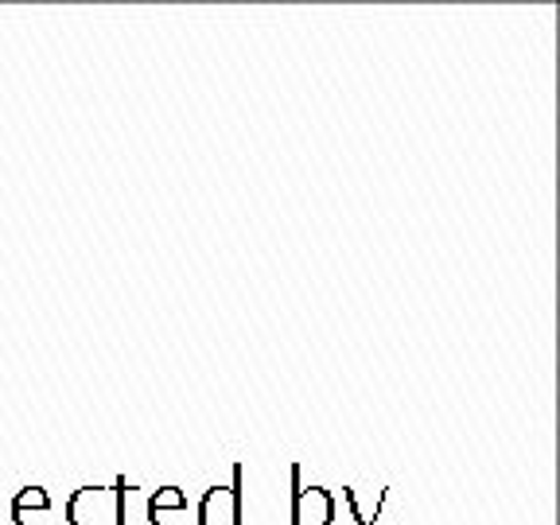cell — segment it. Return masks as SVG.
Returning <instances> with one entry per match:
<instances>
[{
    "label": "cell",
    "mask_w": 560,
    "mask_h": 525,
    "mask_svg": "<svg viewBox=\"0 0 560 525\" xmlns=\"http://www.w3.org/2000/svg\"><path fill=\"white\" fill-rule=\"evenodd\" d=\"M245 464H234V479L214 482V487L202 490L199 510H195V522L199 525H242L245 522Z\"/></svg>",
    "instance_id": "6da1fadb"
},
{
    "label": "cell",
    "mask_w": 560,
    "mask_h": 525,
    "mask_svg": "<svg viewBox=\"0 0 560 525\" xmlns=\"http://www.w3.org/2000/svg\"><path fill=\"white\" fill-rule=\"evenodd\" d=\"M292 479V525H335V494L319 482H304V467H289Z\"/></svg>",
    "instance_id": "7a4b0ae2"
},
{
    "label": "cell",
    "mask_w": 560,
    "mask_h": 525,
    "mask_svg": "<svg viewBox=\"0 0 560 525\" xmlns=\"http://www.w3.org/2000/svg\"><path fill=\"white\" fill-rule=\"evenodd\" d=\"M67 525H114V482L79 487L67 499Z\"/></svg>",
    "instance_id": "3957f363"
},
{
    "label": "cell",
    "mask_w": 560,
    "mask_h": 525,
    "mask_svg": "<svg viewBox=\"0 0 560 525\" xmlns=\"http://www.w3.org/2000/svg\"><path fill=\"white\" fill-rule=\"evenodd\" d=\"M149 494L152 490L137 487L125 475L114 479V525H149Z\"/></svg>",
    "instance_id": "277c9868"
},
{
    "label": "cell",
    "mask_w": 560,
    "mask_h": 525,
    "mask_svg": "<svg viewBox=\"0 0 560 525\" xmlns=\"http://www.w3.org/2000/svg\"><path fill=\"white\" fill-rule=\"evenodd\" d=\"M149 525H187V494L175 482L149 494Z\"/></svg>",
    "instance_id": "5b68a950"
},
{
    "label": "cell",
    "mask_w": 560,
    "mask_h": 525,
    "mask_svg": "<svg viewBox=\"0 0 560 525\" xmlns=\"http://www.w3.org/2000/svg\"><path fill=\"white\" fill-rule=\"evenodd\" d=\"M12 525H55L51 522V494L44 487H24L12 499Z\"/></svg>",
    "instance_id": "8992f818"
},
{
    "label": "cell",
    "mask_w": 560,
    "mask_h": 525,
    "mask_svg": "<svg viewBox=\"0 0 560 525\" xmlns=\"http://www.w3.org/2000/svg\"><path fill=\"white\" fill-rule=\"evenodd\" d=\"M342 499H347V510L354 517V525H377V514H382L385 499H389V487H382L374 494V502H362V490L359 487H342Z\"/></svg>",
    "instance_id": "52a82bcc"
}]
</instances>
